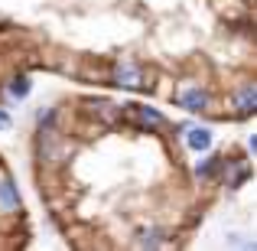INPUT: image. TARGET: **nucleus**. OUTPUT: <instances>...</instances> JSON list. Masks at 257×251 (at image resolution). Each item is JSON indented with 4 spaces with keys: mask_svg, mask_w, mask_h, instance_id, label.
Segmentation results:
<instances>
[{
    "mask_svg": "<svg viewBox=\"0 0 257 251\" xmlns=\"http://www.w3.org/2000/svg\"><path fill=\"white\" fill-rule=\"evenodd\" d=\"M114 82L120 88H144V75H140L137 62H120L114 69Z\"/></svg>",
    "mask_w": 257,
    "mask_h": 251,
    "instance_id": "nucleus-1",
    "label": "nucleus"
},
{
    "mask_svg": "<svg viewBox=\"0 0 257 251\" xmlns=\"http://www.w3.org/2000/svg\"><path fill=\"white\" fill-rule=\"evenodd\" d=\"M208 101V95L202 92V88H182L179 92V105L186 108V111H202Z\"/></svg>",
    "mask_w": 257,
    "mask_h": 251,
    "instance_id": "nucleus-2",
    "label": "nucleus"
},
{
    "mask_svg": "<svg viewBox=\"0 0 257 251\" xmlns=\"http://www.w3.org/2000/svg\"><path fill=\"white\" fill-rule=\"evenodd\" d=\"M0 209L4 212H17L20 209V196H17V186H13V180H0Z\"/></svg>",
    "mask_w": 257,
    "mask_h": 251,
    "instance_id": "nucleus-3",
    "label": "nucleus"
},
{
    "mask_svg": "<svg viewBox=\"0 0 257 251\" xmlns=\"http://www.w3.org/2000/svg\"><path fill=\"white\" fill-rule=\"evenodd\" d=\"M234 108L238 114H254L257 111V88L254 85H244L238 95H234Z\"/></svg>",
    "mask_w": 257,
    "mask_h": 251,
    "instance_id": "nucleus-4",
    "label": "nucleus"
},
{
    "mask_svg": "<svg viewBox=\"0 0 257 251\" xmlns=\"http://www.w3.org/2000/svg\"><path fill=\"white\" fill-rule=\"evenodd\" d=\"M131 118L137 121L140 127H157V124H163V114L153 111V108H147V105H134L131 108Z\"/></svg>",
    "mask_w": 257,
    "mask_h": 251,
    "instance_id": "nucleus-5",
    "label": "nucleus"
},
{
    "mask_svg": "<svg viewBox=\"0 0 257 251\" xmlns=\"http://www.w3.org/2000/svg\"><path fill=\"white\" fill-rule=\"evenodd\" d=\"M186 144L192 147V150H208V147H212V131H205V127H189Z\"/></svg>",
    "mask_w": 257,
    "mask_h": 251,
    "instance_id": "nucleus-6",
    "label": "nucleus"
},
{
    "mask_svg": "<svg viewBox=\"0 0 257 251\" xmlns=\"http://www.w3.org/2000/svg\"><path fill=\"white\" fill-rule=\"evenodd\" d=\"M160 241H163V235L157 232V228H144V232H137V245H144V248H150V245H160Z\"/></svg>",
    "mask_w": 257,
    "mask_h": 251,
    "instance_id": "nucleus-7",
    "label": "nucleus"
},
{
    "mask_svg": "<svg viewBox=\"0 0 257 251\" xmlns=\"http://www.w3.org/2000/svg\"><path fill=\"white\" fill-rule=\"evenodd\" d=\"M10 92L17 95V98H26V95H30V78H17V82L10 85Z\"/></svg>",
    "mask_w": 257,
    "mask_h": 251,
    "instance_id": "nucleus-8",
    "label": "nucleus"
},
{
    "mask_svg": "<svg viewBox=\"0 0 257 251\" xmlns=\"http://www.w3.org/2000/svg\"><path fill=\"white\" fill-rule=\"evenodd\" d=\"M195 173H199V176H212V173H215V160H212V163H199V170H195Z\"/></svg>",
    "mask_w": 257,
    "mask_h": 251,
    "instance_id": "nucleus-9",
    "label": "nucleus"
},
{
    "mask_svg": "<svg viewBox=\"0 0 257 251\" xmlns=\"http://www.w3.org/2000/svg\"><path fill=\"white\" fill-rule=\"evenodd\" d=\"M10 127H13V118L7 111H0V131H10Z\"/></svg>",
    "mask_w": 257,
    "mask_h": 251,
    "instance_id": "nucleus-10",
    "label": "nucleus"
}]
</instances>
